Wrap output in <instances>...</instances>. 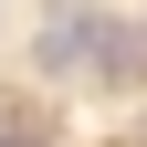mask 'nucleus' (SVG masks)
I'll list each match as a JSON object with an SVG mask.
<instances>
[{"label": "nucleus", "instance_id": "obj_1", "mask_svg": "<svg viewBox=\"0 0 147 147\" xmlns=\"http://www.w3.org/2000/svg\"><path fill=\"white\" fill-rule=\"evenodd\" d=\"M95 32H105V11H53L42 42H32V63H42V74H84V63H95Z\"/></svg>", "mask_w": 147, "mask_h": 147}, {"label": "nucleus", "instance_id": "obj_2", "mask_svg": "<svg viewBox=\"0 0 147 147\" xmlns=\"http://www.w3.org/2000/svg\"><path fill=\"white\" fill-rule=\"evenodd\" d=\"M84 74H95L105 95H126V84H147V32L105 11V32H95V63H84Z\"/></svg>", "mask_w": 147, "mask_h": 147}]
</instances>
